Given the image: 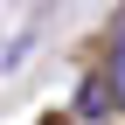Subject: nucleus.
<instances>
[{
	"label": "nucleus",
	"instance_id": "1",
	"mask_svg": "<svg viewBox=\"0 0 125 125\" xmlns=\"http://www.w3.org/2000/svg\"><path fill=\"white\" fill-rule=\"evenodd\" d=\"M111 104L125 111V21L111 28Z\"/></svg>",
	"mask_w": 125,
	"mask_h": 125
},
{
	"label": "nucleus",
	"instance_id": "2",
	"mask_svg": "<svg viewBox=\"0 0 125 125\" xmlns=\"http://www.w3.org/2000/svg\"><path fill=\"white\" fill-rule=\"evenodd\" d=\"M104 104H111V83H83V104H76V111L83 118H104Z\"/></svg>",
	"mask_w": 125,
	"mask_h": 125
}]
</instances>
